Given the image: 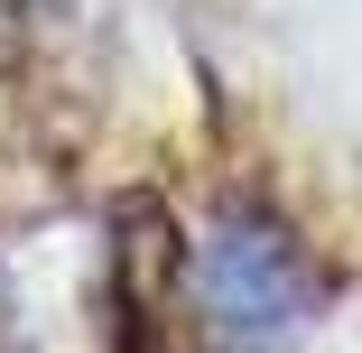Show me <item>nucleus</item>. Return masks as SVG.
<instances>
[{
  "instance_id": "nucleus-1",
  "label": "nucleus",
  "mask_w": 362,
  "mask_h": 353,
  "mask_svg": "<svg viewBox=\"0 0 362 353\" xmlns=\"http://www.w3.org/2000/svg\"><path fill=\"white\" fill-rule=\"evenodd\" d=\"M325 298H334L325 260L260 195H233L186 251V307H195L204 353H288Z\"/></svg>"
},
{
  "instance_id": "nucleus-2",
  "label": "nucleus",
  "mask_w": 362,
  "mask_h": 353,
  "mask_svg": "<svg viewBox=\"0 0 362 353\" xmlns=\"http://www.w3.org/2000/svg\"><path fill=\"white\" fill-rule=\"evenodd\" d=\"M168 279H186V251H177V233H168L158 204L130 195L121 214H112V270H103V325H112V353H158Z\"/></svg>"
},
{
  "instance_id": "nucleus-3",
  "label": "nucleus",
  "mask_w": 362,
  "mask_h": 353,
  "mask_svg": "<svg viewBox=\"0 0 362 353\" xmlns=\"http://www.w3.org/2000/svg\"><path fill=\"white\" fill-rule=\"evenodd\" d=\"M0 353H10V298H0Z\"/></svg>"
}]
</instances>
